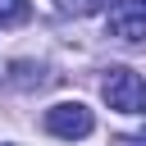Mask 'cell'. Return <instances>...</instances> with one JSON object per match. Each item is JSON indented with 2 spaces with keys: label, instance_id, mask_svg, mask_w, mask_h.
<instances>
[{
  "label": "cell",
  "instance_id": "cell-1",
  "mask_svg": "<svg viewBox=\"0 0 146 146\" xmlns=\"http://www.w3.org/2000/svg\"><path fill=\"white\" fill-rule=\"evenodd\" d=\"M100 91H105V105L119 110V114H141L146 110V78L132 73V68H123V64H114L105 73Z\"/></svg>",
  "mask_w": 146,
  "mask_h": 146
},
{
  "label": "cell",
  "instance_id": "cell-2",
  "mask_svg": "<svg viewBox=\"0 0 146 146\" xmlns=\"http://www.w3.org/2000/svg\"><path fill=\"white\" fill-rule=\"evenodd\" d=\"M91 128H96V114H91L82 100H59V105L46 110V132L59 137V141H78V137H87Z\"/></svg>",
  "mask_w": 146,
  "mask_h": 146
},
{
  "label": "cell",
  "instance_id": "cell-3",
  "mask_svg": "<svg viewBox=\"0 0 146 146\" xmlns=\"http://www.w3.org/2000/svg\"><path fill=\"white\" fill-rule=\"evenodd\" d=\"M110 36H119V41H146V0H114V9H110Z\"/></svg>",
  "mask_w": 146,
  "mask_h": 146
},
{
  "label": "cell",
  "instance_id": "cell-4",
  "mask_svg": "<svg viewBox=\"0 0 146 146\" xmlns=\"http://www.w3.org/2000/svg\"><path fill=\"white\" fill-rule=\"evenodd\" d=\"M27 14H32V5H27V0H0V23H5V27L27 23Z\"/></svg>",
  "mask_w": 146,
  "mask_h": 146
},
{
  "label": "cell",
  "instance_id": "cell-6",
  "mask_svg": "<svg viewBox=\"0 0 146 146\" xmlns=\"http://www.w3.org/2000/svg\"><path fill=\"white\" fill-rule=\"evenodd\" d=\"M114 146H146V132L141 137H114Z\"/></svg>",
  "mask_w": 146,
  "mask_h": 146
},
{
  "label": "cell",
  "instance_id": "cell-5",
  "mask_svg": "<svg viewBox=\"0 0 146 146\" xmlns=\"http://www.w3.org/2000/svg\"><path fill=\"white\" fill-rule=\"evenodd\" d=\"M64 14H96L100 5H110V0H55Z\"/></svg>",
  "mask_w": 146,
  "mask_h": 146
}]
</instances>
